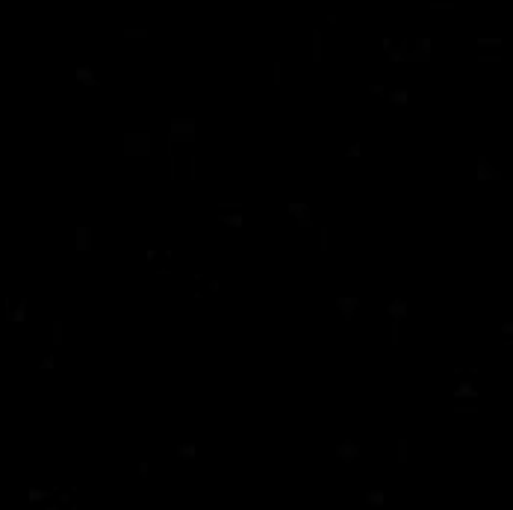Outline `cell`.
I'll list each match as a JSON object with an SVG mask.
<instances>
[{"label":"cell","mask_w":513,"mask_h":510,"mask_svg":"<svg viewBox=\"0 0 513 510\" xmlns=\"http://www.w3.org/2000/svg\"><path fill=\"white\" fill-rule=\"evenodd\" d=\"M136 472H139V478H148V472H151V463H148V460H139Z\"/></svg>","instance_id":"25"},{"label":"cell","mask_w":513,"mask_h":510,"mask_svg":"<svg viewBox=\"0 0 513 510\" xmlns=\"http://www.w3.org/2000/svg\"><path fill=\"white\" fill-rule=\"evenodd\" d=\"M219 222L228 225V227L242 230V227H245V216H242V210H230V213H222V216H219Z\"/></svg>","instance_id":"11"},{"label":"cell","mask_w":513,"mask_h":510,"mask_svg":"<svg viewBox=\"0 0 513 510\" xmlns=\"http://www.w3.org/2000/svg\"><path fill=\"white\" fill-rule=\"evenodd\" d=\"M286 213H289V216H295V219L310 216V204H304V201H289V204H286Z\"/></svg>","instance_id":"14"},{"label":"cell","mask_w":513,"mask_h":510,"mask_svg":"<svg viewBox=\"0 0 513 510\" xmlns=\"http://www.w3.org/2000/svg\"><path fill=\"white\" fill-rule=\"evenodd\" d=\"M360 154H363V145H360V142H354V145L345 148V157H348V160H357Z\"/></svg>","instance_id":"20"},{"label":"cell","mask_w":513,"mask_h":510,"mask_svg":"<svg viewBox=\"0 0 513 510\" xmlns=\"http://www.w3.org/2000/svg\"><path fill=\"white\" fill-rule=\"evenodd\" d=\"M54 366H57V357H54V354H48V357L39 360V369H45V372H51Z\"/></svg>","instance_id":"23"},{"label":"cell","mask_w":513,"mask_h":510,"mask_svg":"<svg viewBox=\"0 0 513 510\" xmlns=\"http://www.w3.org/2000/svg\"><path fill=\"white\" fill-rule=\"evenodd\" d=\"M452 410H455V413H478V410H481V407H478V404H472V401H469V404H455V407H452Z\"/></svg>","instance_id":"21"},{"label":"cell","mask_w":513,"mask_h":510,"mask_svg":"<svg viewBox=\"0 0 513 510\" xmlns=\"http://www.w3.org/2000/svg\"><path fill=\"white\" fill-rule=\"evenodd\" d=\"M77 80H80V83H89V86H98V80H95V74H92L89 68H80V71H77Z\"/></svg>","instance_id":"18"},{"label":"cell","mask_w":513,"mask_h":510,"mask_svg":"<svg viewBox=\"0 0 513 510\" xmlns=\"http://www.w3.org/2000/svg\"><path fill=\"white\" fill-rule=\"evenodd\" d=\"M481 45H484V48H493V45H502V42H499V39H481Z\"/></svg>","instance_id":"28"},{"label":"cell","mask_w":513,"mask_h":510,"mask_svg":"<svg viewBox=\"0 0 513 510\" xmlns=\"http://www.w3.org/2000/svg\"><path fill=\"white\" fill-rule=\"evenodd\" d=\"M334 304H337V310L342 313V319H345V322H351V319H354V313L360 310V298H357V295H340Z\"/></svg>","instance_id":"4"},{"label":"cell","mask_w":513,"mask_h":510,"mask_svg":"<svg viewBox=\"0 0 513 510\" xmlns=\"http://www.w3.org/2000/svg\"><path fill=\"white\" fill-rule=\"evenodd\" d=\"M334 454L340 457L342 463H354V460L360 457V446H357L354 440H342V443H337V449H334Z\"/></svg>","instance_id":"6"},{"label":"cell","mask_w":513,"mask_h":510,"mask_svg":"<svg viewBox=\"0 0 513 510\" xmlns=\"http://www.w3.org/2000/svg\"><path fill=\"white\" fill-rule=\"evenodd\" d=\"M390 319H399V322H404L407 316H410V304L404 301V298H393L390 304H387V310H384Z\"/></svg>","instance_id":"9"},{"label":"cell","mask_w":513,"mask_h":510,"mask_svg":"<svg viewBox=\"0 0 513 510\" xmlns=\"http://www.w3.org/2000/svg\"><path fill=\"white\" fill-rule=\"evenodd\" d=\"M92 236H95V230L89 225H80L77 230H74V248L80 251V254H86V251H92Z\"/></svg>","instance_id":"7"},{"label":"cell","mask_w":513,"mask_h":510,"mask_svg":"<svg viewBox=\"0 0 513 510\" xmlns=\"http://www.w3.org/2000/svg\"><path fill=\"white\" fill-rule=\"evenodd\" d=\"M396 460H399L401 466L410 460V443H407V437H399V443H396Z\"/></svg>","instance_id":"15"},{"label":"cell","mask_w":513,"mask_h":510,"mask_svg":"<svg viewBox=\"0 0 513 510\" xmlns=\"http://www.w3.org/2000/svg\"><path fill=\"white\" fill-rule=\"evenodd\" d=\"M48 499H57V487H30L27 490V502L30 505H45Z\"/></svg>","instance_id":"8"},{"label":"cell","mask_w":513,"mask_h":510,"mask_svg":"<svg viewBox=\"0 0 513 510\" xmlns=\"http://www.w3.org/2000/svg\"><path fill=\"white\" fill-rule=\"evenodd\" d=\"M475 177H478L481 183H490V180H502V177H505V171L496 169V166H493V163H490V160L481 154V157L475 160Z\"/></svg>","instance_id":"3"},{"label":"cell","mask_w":513,"mask_h":510,"mask_svg":"<svg viewBox=\"0 0 513 510\" xmlns=\"http://www.w3.org/2000/svg\"><path fill=\"white\" fill-rule=\"evenodd\" d=\"M390 104H393V107H407V104H410V92H407V89H393V92H390Z\"/></svg>","instance_id":"16"},{"label":"cell","mask_w":513,"mask_h":510,"mask_svg":"<svg viewBox=\"0 0 513 510\" xmlns=\"http://www.w3.org/2000/svg\"><path fill=\"white\" fill-rule=\"evenodd\" d=\"M390 322H393V328H390V342H393V348H396V345H399V334H401V322L399 319H390Z\"/></svg>","instance_id":"19"},{"label":"cell","mask_w":513,"mask_h":510,"mask_svg":"<svg viewBox=\"0 0 513 510\" xmlns=\"http://www.w3.org/2000/svg\"><path fill=\"white\" fill-rule=\"evenodd\" d=\"M154 136L148 130H139V133H124L121 136V154L124 157H151L154 151Z\"/></svg>","instance_id":"2"},{"label":"cell","mask_w":513,"mask_h":510,"mask_svg":"<svg viewBox=\"0 0 513 510\" xmlns=\"http://www.w3.org/2000/svg\"><path fill=\"white\" fill-rule=\"evenodd\" d=\"M9 322H15V325H24V322H27V295L18 298V304L12 307V319H9Z\"/></svg>","instance_id":"13"},{"label":"cell","mask_w":513,"mask_h":510,"mask_svg":"<svg viewBox=\"0 0 513 510\" xmlns=\"http://www.w3.org/2000/svg\"><path fill=\"white\" fill-rule=\"evenodd\" d=\"M363 502H366L369 508H384V505H387V493H384L381 487H372V490H366Z\"/></svg>","instance_id":"10"},{"label":"cell","mask_w":513,"mask_h":510,"mask_svg":"<svg viewBox=\"0 0 513 510\" xmlns=\"http://www.w3.org/2000/svg\"><path fill=\"white\" fill-rule=\"evenodd\" d=\"M62 331H65V325H62V319H57V322H54V325H51V342H54V345H62V340H65V334H62Z\"/></svg>","instance_id":"17"},{"label":"cell","mask_w":513,"mask_h":510,"mask_svg":"<svg viewBox=\"0 0 513 510\" xmlns=\"http://www.w3.org/2000/svg\"><path fill=\"white\" fill-rule=\"evenodd\" d=\"M499 334H505V337H513V319H505V322L499 325Z\"/></svg>","instance_id":"24"},{"label":"cell","mask_w":513,"mask_h":510,"mask_svg":"<svg viewBox=\"0 0 513 510\" xmlns=\"http://www.w3.org/2000/svg\"><path fill=\"white\" fill-rule=\"evenodd\" d=\"M298 222V227H310L313 225V216H301V219H295Z\"/></svg>","instance_id":"26"},{"label":"cell","mask_w":513,"mask_h":510,"mask_svg":"<svg viewBox=\"0 0 513 510\" xmlns=\"http://www.w3.org/2000/svg\"><path fill=\"white\" fill-rule=\"evenodd\" d=\"M452 398L455 401H478L481 398V390L472 384V381H460L455 387V393H452Z\"/></svg>","instance_id":"5"},{"label":"cell","mask_w":513,"mask_h":510,"mask_svg":"<svg viewBox=\"0 0 513 510\" xmlns=\"http://www.w3.org/2000/svg\"><path fill=\"white\" fill-rule=\"evenodd\" d=\"M198 136V121L195 118H171L166 145H192Z\"/></svg>","instance_id":"1"},{"label":"cell","mask_w":513,"mask_h":510,"mask_svg":"<svg viewBox=\"0 0 513 510\" xmlns=\"http://www.w3.org/2000/svg\"><path fill=\"white\" fill-rule=\"evenodd\" d=\"M505 345H508V348H513V337H508V340H505Z\"/></svg>","instance_id":"29"},{"label":"cell","mask_w":513,"mask_h":510,"mask_svg":"<svg viewBox=\"0 0 513 510\" xmlns=\"http://www.w3.org/2000/svg\"><path fill=\"white\" fill-rule=\"evenodd\" d=\"M219 289H222V283H219L216 278H213V281H207V292H219Z\"/></svg>","instance_id":"27"},{"label":"cell","mask_w":513,"mask_h":510,"mask_svg":"<svg viewBox=\"0 0 513 510\" xmlns=\"http://www.w3.org/2000/svg\"><path fill=\"white\" fill-rule=\"evenodd\" d=\"M328 239H331V230H328V227H322V233H319V248H322V254H325V251H328V245H331Z\"/></svg>","instance_id":"22"},{"label":"cell","mask_w":513,"mask_h":510,"mask_svg":"<svg viewBox=\"0 0 513 510\" xmlns=\"http://www.w3.org/2000/svg\"><path fill=\"white\" fill-rule=\"evenodd\" d=\"M174 454H177L180 460H195V457H198V446H195L192 440H183V443H177Z\"/></svg>","instance_id":"12"}]
</instances>
